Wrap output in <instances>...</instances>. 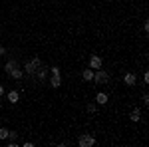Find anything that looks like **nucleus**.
<instances>
[{
  "mask_svg": "<svg viewBox=\"0 0 149 147\" xmlns=\"http://www.w3.org/2000/svg\"><path fill=\"white\" fill-rule=\"evenodd\" d=\"M143 103H145V105L149 103V95H147V93H143Z\"/></svg>",
  "mask_w": 149,
  "mask_h": 147,
  "instance_id": "16",
  "label": "nucleus"
},
{
  "mask_svg": "<svg viewBox=\"0 0 149 147\" xmlns=\"http://www.w3.org/2000/svg\"><path fill=\"white\" fill-rule=\"evenodd\" d=\"M2 95H4V88L0 86V98H2Z\"/></svg>",
  "mask_w": 149,
  "mask_h": 147,
  "instance_id": "18",
  "label": "nucleus"
},
{
  "mask_svg": "<svg viewBox=\"0 0 149 147\" xmlns=\"http://www.w3.org/2000/svg\"><path fill=\"white\" fill-rule=\"evenodd\" d=\"M50 74H60V68H58V66H52V68H50Z\"/></svg>",
  "mask_w": 149,
  "mask_h": 147,
  "instance_id": "15",
  "label": "nucleus"
},
{
  "mask_svg": "<svg viewBox=\"0 0 149 147\" xmlns=\"http://www.w3.org/2000/svg\"><path fill=\"white\" fill-rule=\"evenodd\" d=\"M107 79H109V74H107L105 70H102V68L93 70V79H92V82H95L97 86H102V84H105Z\"/></svg>",
  "mask_w": 149,
  "mask_h": 147,
  "instance_id": "2",
  "label": "nucleus"
},
{
  "mask_svg": "<svg viewBox=\"0 0 149 147\" xmlns=\"http://www.w3.org/2000/svg\"><path fill=\"white\" fill-rule=\"evenodd\" d=\"M18 137V133H14V131H8V137L6 139H10V143H14V139Z\"/></svg>",
  "mask_w": 149,
  "mask_h": 147,
  "instance_id": "14",
  "label": "nucleus"
},
{
  "mask_svg": "<svg viewBox=\"0 0 149 147\" xmlns=\"http://www.w3.org/2000/svg\"><path fill=\"white\" fill-rule=\"evenodd\" d=\"M62 86V78H60V74H52V78H50V88H60Z\"/></svg>",
  "mask_w": 149,
  "mask_h": 147,
  "instance_id": "7",
  "label": "nucleus"
},
{
  "mask_svg": "<svg viewBox=\"0 0 149 147\" xmlns=\"http://www.w3.org/2000/svg\"><path fill=\"white\" fill-rule=\"evenodd\" d=\"M18 100H20V93H18L16 90L8 91V102H10V103H18Z\"/></svg>",
  "mask_w": 149,
  "mask_h": 147,
  "instance_id": "8",
  "label": "nucleus"
},
{
  "mask_svg": "<svg viewBox=\"0 0 149 147\" xmlns=\"http://www.w3.org/2000/svg\"><path fill=\"white\" fill-rule=\"evenodd\" d=\"M97 111V103H88V113H95Z\"/></svg>",
  "mask_w": 149,
  "mask_h": 147,
  "instance_id": "12",
  "label": "nucleus"
},
{
  "mask_svg": "<svg viewBox=\"0 0 149 147\" xmlns=\"http://www.w3.org/2000/svg\"><path fill=\"white\" fill-rule=\"evenodd\" d=\"M123 82H125V86H135V84H137V76L129 72V74H125V78H123Z\"/></svg>",
  "mask_w": 149,
  "mask_h": 147,
  "instance_id": "6",
  "label": "nucleus"
},
{
  "mask_svg": "<svg viewBox=\"0 0 149 147\" xmlns=\"http://www.w3.org/2000/svg\"><path fill=\"white\" fill-rule=\"evenodd\" d=\"M95 103H100V105H105V103H107V93L100 91V93L95 95Z\"/></svg>",
  "mask_w": 149,
  "mask_h": 147,
  "instance_id": "9",
  "label": "nucleus"
},
{
  "mask_svg": "<svg viewBox=\"0 0 149 147\" xmlns=\"http://www.w3.org/2000/svg\"><path fill=\"white\" fill-rule=\"evenodd\" d=\"M2 54H6V48H4V46H0V56H2Z\"/></svg>",
  "mask_w": 149,
  "mask_h": 147,
  "instance_id": "17",
  "label": "nucleus"
},
{
  "mask_svg": "<svg viewBox=\"0 0 149 147\" xmlns=\"http://www.w3.org/2000/svg\"><path fill=\"white\" fill-rule=\"evenodd\" d=\"M78 145L80 147H93L95 145V137L90 135V133H84V135H80V139H78Z\"/></svg>",
  "mask_w": 149,
  "mask_h": 147,
  "instance_id": "3",
  "label": "nucleus"
},
{
  "mask_svg": "<svg viewBox=\"0 0 149 147\" xmlns=\"http://www.w3.org/2000/svg\"><path fill=\"white\" fill-rule=\"evenodd\" d=\"M42 68H44V62H42L40 58H30V60L26 62V66H24V74L30 76L32 79H36V74Z\"/></svg>",
  "mask_w": 149,
  "mask_h": 147,
  "instance_id": "1",
  "label": "nucleus"
},
{
  "mask_svg": "<svg viewBox=\"0 0 149 147\" xmlns=\"http://www.w3.org/2000/svg\"><path fill=\"white\" fill-rule=\"evenodd\" d=\"M8 76H10V78H14V79H22V78H24V70L20 68L18 64H16V66H14V68L8 72Z\"/></svg>",
  "mask_w": 149,
  "mask_h": 147,
  "instance_id": "5",
  "label": "nucleus"
},
{
  "mask_svg": "<svg viewBox=\"0 0 149 147\" xmlns=\"http://www.w3.org/2000/svg\"><path fill=\"white\" fill-rule=\"evenodd\" d=\"M129 119L137 123L139 119H141V111H139V109H133V111H131V115H129Z\"/></svg>",
  "mask_w": 149,
  "mask_h": 147,
  "instance_id": "11",
  "label": "nucleus"
},
{
  "mask_svg": "<svg viewBox=\"0 0 149 147\" xmlns=\"http://www.w3.org/2000/svg\"><path fill=\"white\" fill-rule=\"evenodd\" d=\"M90 68H92V70L103 68V60L97 56V54H92V56H90Z\"/></svg>",
  "mask_w": 149,
  "mask_h": 147,
  "instance_id": "4",
  "label": "nucleus"
},
{
  "mask_svg": "<svg viewBox=\"0 0 149 147\" xmlns=\"http://www.w3.org/2000/svg\"><path fill=\"white\" fill-rule=\"evenodd\" d=\"M8 131H10V129H6V127H0V139H6V137H8Z\"/></svg>",
  "mask_w": 149,
  "mask_h": 147,
  "instance_id": "13",
  "label": "nucleus"
},
{
  "mask_svg": "<svg viewBox=\"0 0 149 147\" xmlns=\"http://www.w3.org/2000/svg\"><path fill=\"white\" fill-rule=\"evenodd\" d=\"M81 78L86 79V82H92V79H93V70L92 68L84 70V72H81Z\"/></svg>",
  "mask_w": 149,
  "mask_h": 147,
  "instance_id": "10",
  "label": "nucleus"
}]
</instances>
